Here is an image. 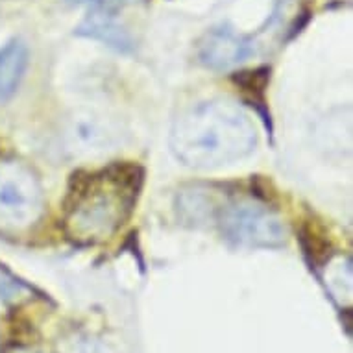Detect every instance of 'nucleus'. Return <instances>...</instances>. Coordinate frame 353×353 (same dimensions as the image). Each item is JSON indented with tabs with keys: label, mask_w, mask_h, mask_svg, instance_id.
Listing matches in <instances>:
<instances>
[{
	"label": "nucleus",
	"mask_w": 353,
	"mask_h": 353,
	"mask_svg": "<svg viewBox=\"0 0 353 353\" xmlns=\"http://www.w3.org/2000/svg\"><path fill=\"white\" fill-rule=\"evenodd\" d=\"M257 130L235 102L209 100L178 115L170 130V148L183 165L200 170L241 161L254 152Z\"/></svg>",
	"instance_id": "obj_1"
},
{
	"label": "nucleus",
	"mask_w": 353,
	"mask_h": 353,
	"mask_svg": "<svg viewBox=\"0 0 353 353\" xmlns=\"http://www.w3.org/2000/svg\"><path fill=\"white\" fill-rule=\"evenodd\" d=\"M255 43L252 37L237 34L228 26L209 30L198 47V58L205 67L214 70L232 69L254 56Z\"/></svg>",
	"instance_id": "obj_5"
},
{
	"label": "nucleus",
	"mask_w": 353,
	"mask_h": 353,
	"mask_svg": "<svg viewBox=\"0 0 353 353\" xmlns=\"http://www.w3.org/2000/svg\"><path fill=\"white\" fill-rule=\"evenodd\" d=\"M69 137L72 146L78 150H102L108 145L110 134L102 124L93 117L87 119H76L69 128Z\"/></svg>",
	"instance_id": "obj_8"
},
{
	"label": "nucleus",
	"mask_w": 353,
	"mask_h": 353,
	"mask_svg": "<svg viewBox=\"0 0 353 353\" xmlns=\"http://www.w3.org/2000/svg\"><path fill=\"white\" fill-rule=\"evenodd\" d=\"M28 65V48L23 41L13 39L0 48V102L17 91Z\"/></svg>",
	"instance_id": "obj_7"
},
{
	"label": "nucleus",
	"mask_w": 353,
	"mask_h": 353,
	"mask_svg": "<svg viewBox=\"0 0 353 353\" xmlns=\"http://www.w3.org/2000/svg\"><path fill=\"white\" fill-rule=\"evenodd\" d=\"M61 353H117L105 342L94 339V336L78 335L67 339L61 346Z\"/></svg>",
	"instance_id": "obj_9"
},
{
	"label": "nucleus",
	"mask_w": 353,
	"mask_h": 353,
	"mask_svg": "<svg viewBox=\"0 0 353 353\" xmlns=\"http://www.w3.org/2000/svg\"><path fill=\"white\" fill-rule=\"evenodd\" d=\"M224 237L248 248H276L285 244L287 230L283 220L261 203L252 200L233 202L220 213Z\"/></svg>",
	"instance_id": "obj_3"
},
{
	"label": "nucleus",
	"mask_w": 353,
	"mask_h": 353,
	"mask_svg": "<svg viewBox=\"0 0 353 353\" xmlns=\"http://www.w3.org/2000/svg\"><path fill=\"white\" fill-rule=\"evenodd\" d=\"M89 6L83 23L78 26L76 34L99 39L117 50H130L134 47L132 35L117 19V13L124 0H78Z\"/></svg>",
	"instance_id": "obj_6"
},
{
	"label": "nucleus",
	"mask_w": 353,
	"mask_h": 353,
	"mask_svg": "<svg viewBox=\"0 0 353 353\" xmlns=\"http://www.w3.org/2000/svg\"><path fill=\"white\" fill-rule=\"evenodd\" d=\"M141 187V170L134 165H115L100 174H87L70 192V235L83 241L108 239L126 219Z\"/></svg>",
	"instance_id": "obj_2"
},
{
	"label": "nucleus",
	"mask_w": 353,
	"mask_h": 353,
	"mask_svg": "<svg viewBox=\"0 0 353 353\" xmlns=\"http://www.w3.org/2000/svg\"><path fill=\"white\" fill-rule=\"evenodd\" d=\"M43 213V191L23 163H0V228L24 230Z\"/></svg>",
	"instance_id": "obj_4"
}]
</instances>
